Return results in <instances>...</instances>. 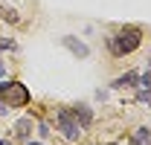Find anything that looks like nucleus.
<instances>
[{"label":"nucleus","mask_w":151,"mask_h":145,"mask_svg":"<svg viewBox=\"0 0 151 145\" xmlns=\"http://www.w3.org/2000/svg\"><path fill=\"white\" fill-rule=\"evenodd\" d=\"M0 145H12V142H9V139H3V142H0Z\"/></svg>","instance_id":"12"},{"label":"nucleus","mask_w":151,"mask_h":145,"mask_svg":"<svg viewBox=\"0 0 151 145\" xmlns=\"http://www.w3.org/2000/svg\"><path fill=\"white\" fill-rule=\"evenodd\" d=\"M139 81H142V87L137 90V99H139V102H145V99L151 96V64H148V72H145Z\"/></svg>","instance_id":"4"},{"label":"nucleus","mask_w":151,"mask_h":145,"mask_svg":"<svg viewBox=\"0 0 151 145\" xmlns=\"http://www.w3.org/2000/svg\"><path fill=\"white\" fill-rule=\"evenodd\" d=\"M73 113H76V119H78L81 125H90V122H93V113H90V110L84 108V105H78V108H76Z\"/></svg>","instance_id":"9"},{"label":"nucleus","mask_w":151,"mask_h":145,"mask_svg":"<svg viewBox=\"0 0 151 145\" xmlns=\"http://www.w3.org/2000/svg\"><path fill=\"white\" fill-rule=\"evenodd\" d=\"M0 18L3 20H9V23H18V12H15V9H6V6H0Z\"/></svg>","instance_id":"10"},{"label":"nucleus","mask_w":151,"mask_h":145,"mask_svg":"<svg viewBox=\"0 0 151 145\" xmlns=\"http://www.w3.org/2000/svg\"><path fill=\"white\" fill-rule=\"evenodd\" d=\"M137 81H139V75L131 70V72H125V75H119V78L113 81V87H116V90H122V87H134Z\"/></svg>","instance_id":"5"},{"label":"nucleus","mask_w":151,"mask_h":145,"mask_svg":"<svg viewBox=\"0 0 151 145\" xmlns=\"http://www.w3.org/2000/svg\"><path fill=\"white\" fill-rule=\"evenodd\" d=\"M29 131H32V119H20V122H15V136H18V139H26Z\"/></svg>","instance_id":"8"},{"label":"nucleus","mask_w":151,"mask_h":145,"mask_svg":"<svg viewBox=\"0 0 151 145\" xmlns=\"http://www.w3.org/2000/svg\"><path fill=\"white\" fill-rule=\"evenodd\" d=\"M0 96H3V102H6L9 108H23V105L29 102V90H26V84H20V81H3V84H0Z\"/></svg>","instance_id":"2"},{"label":"nucleus","mask_w":151,"mask_h":145,"mask_svg":"<svg viewBox=\"0 0 151 145\" xmlns=\"http://www.w3.org/2000/svg\"><path fill=\"white\" fill-rule=\"evenodd\" d=\"M64 44H67V47H70V50L78 55V58H87V52H90V50H87L81 41H76V38H64Z\"/></svg>","instance_id":"7"},{"label":"nucleus","mask_w":151,"mask_h":145,"mask_svg":"<svg viewBox=\"0 0 151 145\" xmlns=\"http://www.w3.org/2000/svg\"><path fill=\"white\" fill-rule=\"evenodd\" d=\"M0 75H6V64L3 61H0Z\"/></svg>","instance_id":"11"},{"label":"nucleus","mask_w":151,"mask_h":145,"mask_svg":"<svg viewBox=\"0 0 151 145\" xmlns=\"http://www.w3.org/2000/svg\"><path fill=\"white\" fill-rule=\"evenodd\" d=\"M131 145H151V131L148 128H137L131 136Z\"/></svg>","instance_id":"6"},{"label":"nucleus","mask_w":151,"mask_h":145,"mask_svg":"<svg viewBox=\"0 0 151 145\" xmlns=\"http://www.w3.org/2000/svg\"><path fill=\"white\" fill-rule=\"evenodd\" d=\"M55 122H58V131H61V136H64V139H70V142H76V139L81 136V131H84V125L76 119L73 110H58Z\"/></svg>","instance_id":"3"},{"label":"nucleus","mask_w":151,"mask_h":145,"mask_svg":"<svg viewBox=\"0 0 151 145\" xmlns=\"http://www.w3.org/2000/svg\"><path fill=\"white\" fill-rule=\"evenodd\" d=\"M29 145H44V142H29Z\"/></svg>","instance_id":"13"},{"label":"nucleus","mask_w":151,"mask_h":145,"mask_svg":"<svg viewBox=\"0 0 151 145\" xmlns=\"http://www.w3.org/2000/svg\"><path fill=\"white\" fill-rule=\"evenodd\" d=\"M142 44V32L139 26H122L116 35L111 38V52L113 55H128Z\"/></svg>","instance_id":"1"}]
</instances>
